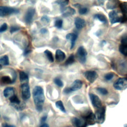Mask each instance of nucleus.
<instances>
[{"instance_id": "22", "label": "nucleus", "mask_w": 127, "mask_h": 127, "mask_svg": "<svg viewBox=\"0 0 127 127\" xmlns=\"http://www.w3.org/2000/svg\"><path fill=\"white\" fill-rule=\"evenodd\" d=\"M118 1L116 0H110L107 3V8L114 9L118 5Z\"/></svg>"}, {"instance_id": "40", "label": "nucleus", "mask_w": 127, "mask_h": 127, "mask_svg": "<svg viewBox=\"0 0 127 127\" xmlns=\"http://www.w3.org/2000/svg\"><path fill=\"white\" fill-rule=\"evenodd\" d=\"M121 44L127 45V35L123 36L121 39Z\"/></svg>"}, {"instance_id": "38", "label": "nucleus", "mask_w": 127, "mask_h": 127, "mask_svg": "<svg viewBox=\"0 0 127 127\" xmlns=\"http://www.w3.org/2000/svg\"><path fill=\"white\" fill-rule=\"evenodd\" d=\"M19 29H20V28L19 27H17L16 26H11L10 28V32L11 33H12L18 31Z\"/></svg>"}, {"instance_id": "44", "label": "nucleus", "mask_w": 127, "mask_h": 127, "mask_svg": "<svg viewBox=\"0 0 127 127\" xmlns=\"http://www.w3.org/2000/svg\"><path fill=\"white\" fill-rule=\"evenodd\" d=\"M2 127H16L14 125H8L7 124H4L2 125Z\"/></svg>"}, {"instance_id": "28", "label": "nucleus", "mask_w": 127, "mask_h": 127, "mask_svg": "<svg viewBox=\"0 0 127 127\" xmlns=\"http://www.w3.org/2000/svg\"><path fill=\"white\" fill-rule=\"evenodd\" d=\"M44 54H45L46 56L47 57V59L49 61V62L52 63L54 62V57L51 51H49L48 50H46L44 51Z\"/></svg>"}, {"instance_id": "41", "label": "nucleus", "mask_w": 127, "mask_h": 127, "mask_svg": "<svg viewBox=\"0 0 127 127\" xmlns=\"http://www.w3.org/2000/svg\"><path fill=\"white\" fill-rule=\"evenodd\" d=\"M127 22V14H123L122 16L121 23H125Z\"/></svg>"}, {"instance_id": "10", "label": "nucleus", "mask_w": 127, "mask_h": 127, "mask_svg": "<svg viewBox=\"0 0 127 127\" xmlns=\"http://www.w3.org/2000/svg\"><path fill=\"white\" fill-rule=\"evenodd\" d=\"M89 97L92 105L96 108L98 109L102 107V102L99 97L92 93L89 94Z\"/></svg>"}, {"instance_id": "13", "label": "nucleus", "mask_w": 127, "mask_h": 127, "mask_svg": "<svg viewBox=\"0 0 127 127\" xmlns=\"http://www.w3.org/2000/svg\"><path fill=\"white\" fill-rule=\"evenodd\" d=\"M71 122L74 127H86L87 126V123L82 118L74 117L72 119Z\"/></svg>"}, {"instance_id": "43", "label": "nucleus", "mask_w": 127, "mask_h": 127, "mask_svg": "<svg viewBox=\"0 0 127 127\" xmlns=\"http://www.w3.org/2000/svg\"><path fill=\"white\" fill-rule=\"evenodd\" d=\"M47 116H43L42 118H41V122H42V123H44L45 122V121H46V120H47Z\"/></svg>"}, {"instance_id": "49", "label": "nucleus", "mask_w": 127, "mask_h": 127, "mask_svg": "<svg viewBox=\"0 0 127 127\" xmlns=\"http://www.w3.org/2000/svg\"></svg>"}, {"instance_id": "12", "label": "nucleus", "mask_w": 127, "mask_h": 127, "mask_svg": "<svg viewBox=\"0 0 127 127\" xmlns=\"http://www.w3.org/2000/svg\"><path fill=\"white\" fill-rule=\"evenodd\" d=\"M61 11L63 16L64 17H68L73 15L76 12L75 10L70 6L66 7H61Z\"/></svg>"}, {"instance_id": "31", "label": "nucleus", "mask_w": 127, "mask_h": 127, "mask_svg": "<svg viewBox=\"0 0 127 127\" xmlns=\"http://www.w3.org/2000/svg\"><path fill=\"white\" fill-rule=\"evenodd\" d=\"M63 20L61 19H58L56 20L55 21V23H54L55 26L58 29H61L62 28V26H63Z\"/></svg>"}, {"instance_id": "42", "label": "nucleus", "mask_w": 127, "mask_h": 127, "mask_svg": "<svg viewBox=\"0 0 127 127\" xmlns=\"http://www.w3.org/2000/svg\"><path fill=\"white\" fill-rule=\"evenodd\" d=\"M31 50H30V49H26L25 51H24V53H23V55H24V56H26V55H27L28 54H29L30 52H31Z\"/></svg>"}, {"instance_id": "8", "label": "nucleus", "mask_w": 127, "mask_h": 127, "mask_svg": "<svg viewBox=\"0 0 127 127\" xmlns=\"http://www.w3.org/2000/svg\"><path fill=\"white\" fill-rule=\"evenodd\" d=\"M21 90L22 97L24 100H27L30 97V90L28 83L22 84Z\"/></svg>"}, {"instance_id": "21", "label": "nucleus", "mask_w": 127, "mask_h": 127, "mask_svg": "<svg viewBox=\"0 0 127 127\" xmlns=\"http://www.w3.org/2000/svg\"><path fill=\"white\" fill-rule=\"evenodd\" d=\"M0 64L1 65H7L9 64V59L7 55L0 57Z\"/></svg>"}, {"instance_id": "48", "label": "nucleus", "mask_w": 127, "mask_h": 127, "mask_svg": "<svg viewBox=\"0 0 127 127\" xmlns=\"http://www.w3.org/2000/svg\"><path fill=\"white\" fill-rule=\"evenodd\" d=\"M1 68H2V65L0 64V69Z\"/></svg>"}, {"instance_id": "15", "label": "nucleus", "mask_w": 127, "mask_h": 127, "mask_svg": "<svg viewBox=\"0 0 127 127\" xmlns=\"http://www.w3.org/2000/svg\"><path fill=\"white\" fill-rule=\"evenodd\" d=\"M77 38V35L75 34V33H68L66 35V39L67 40H70L71 42V46H70V49H72L75 43V41Z\"/></svg>"}, {"instance_id": "34", "label": "nucleus", "mask_w": 127, "mask_h": 127, "mask_svg": "<svg viewBox=\"0 0 127 127\" xmlns=\"http://www.w3.org/2000/svg\"><path fill=\"white\" fill-rule=\"evenodd\" d=\"M54 83L59 87H62L64 85V83L62 81V80H61L60 78H56L54 79Z\"/></svg>"}, {"instance_id": "33", "label": "nucleus", "mask_w": 127, "mask_h": 127, "mask_svg": "<svg viewBox=\"0 0 127 127\" xmlns=\"http://www.w3.org/2000/svg\"><path fill=\"white\" fill-rule=\"evenodd\" d=\"M68 0H58L56 1L55 2L60 5L61 7H64L65 6L67 5L68 3Z\"/></svg>"}, {"instance_id": "23", "label": "nucleus", "mask_w": 127, "mask_h": 127, "mask_svg": "<svg viewBox=\"0 0 127 127\" xmlns=\"http://www.w3.org/2000/svg\"><path fill=\"white\" fill-rule=\"evenodd\" d=\"M119 50L122 55L127 56V45L121 44L119 46Z\"/></svg>"}, {"instance_id": "18", "label": "nucleus", "mask_w": 127, "mask_h": 127, "mask_svg": "<svg viewBox=\"0 0 127 127\" xmlns=\"http://www.w3.org/2000/svg\"><path fill=\"white\" fill-rule=\"evenodd\" d=\"M19 79L21 84L28 83V81H29L28 75L26 73H25L24 71H21L19 72Z\"/></svg>"}, {"instance_id": "3", "label": "nucleus", "mask_w": 127, "mask_h": 127, "mask_svg": "<svg viewBox=\"0 0 127 127\" xmlns=\"http://www.w3.org/2000/svg\"><path fill=\"white\" fill-rule=\"evenodd\" d=\"M106 110L104 107H101L97 109L95 113L96 122L98 124H102L105 119Z\"/></svg>"}, {"instance_id": "45", "label": "nucleus", "mask_w": 127, "mask_h": 127, "mask_svg": "<svg viewBox=\"0 0 127 127\" xmlns=\"http://www.w3.org/2000/svg\"><path fill=\"white\" fill-rule=\"evenodd\" d=\"M48 32V30L46 28H42L41 30H40V32L42 33V34H45L47 32Z\"/></svg>"}, {"instance_id": "7", "label": "nucleus", "mask_w": 127, "mask_h": 127, "mask_svg": "<svg viewBox=\"0 0 127 127\" xmlns=\"http://www.w3.org/2000/svg\"><path fill=\"white\" fill-rule=\"evenodd\" d=\"M83 74L86 79L91 83H93L98 76L97 73L93 70L86 71L84 72Z\"/></svg>"}, {"instance_id": "19", "label": "nucleus", "mask_w": 127, "mask_h": 127, "mask_svg": "<svg viewBox=\"0 0 127 127\" xmlns=\"http://www.w3.org/2000/svg\"><path fill=\"white\" fill-rule=\"evenodd\" d=\"M65 58V55L64 52L61 50H57L56 52V59L59 62H61L64 60Z\"/></svg>"}, {"instance_id": "6", "label": "nucleus", "mask_w": 127, "mask_h": 127, "mask_svg": "<svg viewBox=\"0 0 127 127\" xmlns=\"http://www.w3.org/2000/svg\"><path fill=\"white\" fill-rule=\"evenodd\" d=\"M122 16L120 15L118 11L115 10L111 11L109 13V18L110 22L112 24H114L118 22L121 23Z\"/></svg>"}, {"instance_id": "9", "label": "nucleus", "mask_w": 127, "mask_h": 127, "mask_svg": "<svg viewBox=\"0 0 127 127\" xmlns=\"http://www.w3.org/2000/svg\"><path fill=\"white\" fill-rule=\"evenodd\" d=\"M35 10L34 8L31 7L29 8L25 13V16H24V20L26 23L29 24L32 23L34 16L35 15Z\"/></svg>"}, {"instance_id": "29", "label": "nucleus", "mask_w": 127, "mask_h": 127, "mask_svg": "<svg viewBox=\"0 0 127 127\" xmlns=\"http://www.w3.org/2000/svg\"><path fill=\"white\" fill-rule=\"evenodd\" d=\"M75 61L74 59V56L73 54H71L69 56V57L67 59L66 61L64 63L65 65H68L72 64Z\"/></svg>"}, {"instance_id": "30", "label": "nucleus", "mask_w": 127, "mask_h": 127, "mask_svg": "<svg viewBox=\"0 0 127 127\" xmlns=\"http://www.w3.org/2000/svg\"><path fill=\"white\" fill-rule=\"evenodd\" d=\"M11 106H12L17 111H21L23 110L25 107V104L23 102H21L19 104L11 105Z\"/></svg>"}, {"instance_id": "17", "label": "nucleus", "mask_w": 127, "mask_h": 127, "mask_svg": "<svg viewBox=\"0 0 127 127\" xmlns=\"http://www.w3.org/2000/svg\"><path fill=\"white\" fill-rule=\"evenodd\" d=\"M14 95V89L12 87H7L3 91V95L6 98H10Z\"/></svg>"}, {"instance_id": "36", "label": "nucleus", "mask_w": 127, "mask_h": 127, "mask_svg": "<svg viewBox=\"0 0 127 127\" xmlns=\"http://www.w3.org/2000/svg\"><path fill=\"white\" fill-rule=\"evenodd\" d=\"M114 76V74L112 72H110L105 74V75L104 76V78L106 80L109 81L112 79Z\"/></svg>"}, {"instance_id": "14", "label": "nucleus", "mask_w": 127, "mask_h": 127, "mask_svg": "<svg viewBox=\"0 0 127 127\" xmlns=\"http://www.w3.org/2000/svg\"><path fill=\"white\" fill-rule=\"evenodd\" d=\"M82 82L79 79H76L73 81L70 87H69L71 92L76 91L80 89L82 86Z\"/></svg>"}, {"instance_id": "27", "label": "nucleus", "mask_w": 127, "mask_h": 127, "mask_svg": "<svg viewBox=\"0 0 127 127\" xmlns=\"http://www.w3.org/2000/svg\"><path fill=\"white\" fill-rule=\"evenodd\" d=\"M120 7L123 14H127V2L120 3Z\"/></svg>"}, {"instance_id": "20", "label": "nucleus", "mask_w": 127, "mask_h": 127, "mask_svg": "<svg viewBox=\"0 0 127 127\" xmlns=\"http://www.w3.org/2000/svg\"><path fill=\"white\" fill-rule=\"evenodd\" d=\"M94 18L96 19H97L100 21H101V22L104 24H106L107 23V18L104 14H100V13L96 14L94 15Z\"/></svg>"}, {"instance_id": "37", "label": "nucleus", "mask_w": 127, "mask_h": 127, "mask_svg": "<svg viewBox=\"0 0 127 127\" xmlns=\"http://www.w3.org/2000/svg\"><path fill=\"white\" fill-rule=\"evenodd\" d=\"M7 29V25L6 23H3L0 26V33H2L6 31Z\"/></svg>"}, {"instance_id": "46", "label": "nucleus", "mask_w": 127, "mask_h": 127, "mask_svg": "<svg viewBox=\"0 0 127 127\" xmlns=\"http://www.w3.org/2000/svg\"><path fill=\"white\" fill-rule=\"evenodd\" d=\"M40 127H49V125L47 124H43V125H42Z\"/></svg>"}, {"instance_id": "32", "label": "nucleus", "mask_w": 127, "mask_h": 127, "mask_svg": "<svg viewBox=\"0 0 127 127\" xmlns=\"http://www.w3.org/2000/svg\"><path fill=\"white\" fill-rule=\"evenodd\" d=\"M96 89L97 91L102 95H106L108 93V90L106 88L103 87H98Z\"/></svg>"}, {"instance_id": "25", "label": "nucleus", "mask_w": 127, "mask_h": 127, "mask_svg": "<svg viewBox=\"0 0 127 127\" xmlns=\"http://www.w3.org/2000/svg\"><path fill=\"white\" fill-rule=\"evenodd\" d=\"M1 81L4 84H11L13 82V80L8 76H3L1 78Z\"/></svg>"}, {"instance_id": "11", "label": "nucleus", "mask_w": 127, "mask_h": 127, "mask_svg": "<svg viewBox=\"0 0 127 127\" xmlns=\"http://www.w3.org/2000/svg\"><path fill=\"white\" fill-rule=\"evenodd\" d=\"M82 118L86 122L87 125H91L96 122L95 115L91 111L86 113L82 117Z\"/></svg>"}, {"instance_id": "35", "label": "nucleus", "mask_w": 127, "mask_h": 127, "mask_svg": "<svg viewBox=\"0 0 127 127\" xmlns=\"http://www.w3.org/2000/svg\"><path fill=\"white\" fill-rule=\"evenodd\" d=\"M87 12H88V9L86 7H80L78 10V12L81 15L85 14Z\"/></svg>"}, {"instance_id": "16", "label": "nucleus", "mask_w": 127, "mask_h": 127, "mask_svg": "<svg viewBox=\"0 0 127 127\" xmlns=\"http://www.w3.org/2000/svg\"><path fill=\"white\" fill-rule=\"evenodd\" d=\"M74 24L77 29H81L85 26L86 23L83 19L80 17H76L74 20Z\"/></svg>"}, {"instance_id": "24", "label": "nucleus", "mask_w": 127, "mask_h": 127, "mask_svg": "<svg viewBox=\"0 0 127 127\" xmlns=\"http://www.w3.org/2000/svg\"><path fill=\"white\" fill-rule=\"evenodd\" d=\"M9 101L10 102L11 105H16V104H19L21 102L17 97L16 95H14L11 97H10L9 99Z\"/></svg>"}, {"instance_id": "5", "label": "nucleus", "mask_w": 127, "mask_h": 127, "mask_svg": "<svg viewBox=\"0 0 127 127\" xmlns=\"http://www.w3.org/2000/svg\"><path fill=\"white\" fill-rule=\"evenodd\" d=\"M87 53L83 46L79 47L76 53V57L79 62L81 64H84L86 61Z\"/></svg>"}, {"instance_id": "47", "label": "nucleus", "mask_w": 127, "mask_h": 127, "mask_svg": "<svg viewBox=\"0 0 127 127\" xmlns=\"http://www.w3.org/2000/svg\"><path fill=\"white\" fill-rule=\"evenodd\" d=\"M124 127H127V124H125L124 126Z\"/></svg>"}, {"instance_id": "1", "label": "nucleus", "mask_w": 127, "mask_h": 127, "mask_svg": "<svg viewBox=\"0 0 127 127\" xmlns=\"http://www.w3.org/2000/svg\"><path fill=\"white\" fill-rule=\"evenodd\" d=\"M33 97L36 110L41 112L45 101V96L43 88L39 86H36L33 90Z\"/></svg>"}, {"instance_id": "4", "label": "nucleus", "mask_w": 127, "mask_h": 127, "mask_svg": "<svg viewBox=\"0 0 127 127\" xmlns=\"http://www.w3.org/2000/svg\"><path fill=\"white\" fill-rule=\"evenodd\" d=\"M115 89L118 90H124L127 88V78L121 77L118 78L113 84Z\"/></svg>"}, {"instance_id": "39", "label": "nucleus", "mask_w": 127, "mask_h": 127, "mask_svg": "<svg viewBox=\"0 0 127 127\" xmlns=\"http://www.w3.org/2000/svg\"><path fill=\"white\" fill-rule=\"evenodd\" d=\"M41 20L45 23H49L50 22V18L46 15H44L41 18Z\"/></svg>"}, {"instance_id": "2", "label": "nucleus", "mask_w": 127, "mask_h": 127, "mask_svg": "<svg viewBox=\"0 0 127 127\" xmlns=\"http://www.w3.org/2000/svg\"><path fill=\"white\" fill-rule=\"evenodd\" d=\"M19 12V10L16 8L7 6H0V16L4 17L12 14H16Z\"/></svg>"}, {"instance_id": "26", "label": "nucleus", "mask_w": 127, "mask_h": 127, "mask_svg": "<svg viewBox=\"0 0 127 127\" xmlns=\"http://www.w3.org/2000/svg\"><path fill=\"white\" fill-rule=\"evenodd\" d=\"M56 104V106L62 112H64V113H65L66 112V110H65V109L64 106V104L62 102V101H58L56 102L55 103Z\"/></svg>"}]
</instances>
